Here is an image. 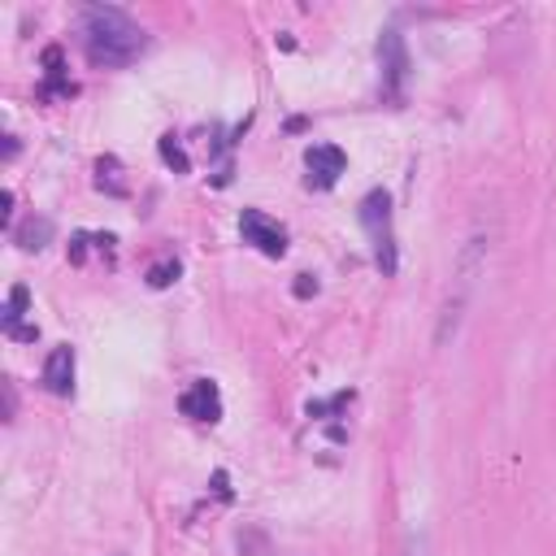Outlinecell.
Returning <instances> with one entry per match:
<instances>
[{
  "instance_id": "obj_8",
  "label": "cell",
  "mask_w": 556,
  "mask_h": 556,
  "mask_svg": "<svg viewBox=\"0 0 556 556\" xmlns=\"http://www.w3.org/2000/svg\"><path fill=\"white\" fill-rule=\"evenodd\" d=\"M43 387L52 395H70L74 391V348L70 343H56L43 361Z\"/></svg>"
},
{
  "instance_id": "obj_10",
  "label": "cell",
  "mask_w": 556,
  "mask_h": 556,
  "mask_svg": "<svg viewBox=\"0 0 556 556\" xmlns=\"http://www.w3.org/2000/svg\"><path fill=\"white\" fill-rule=\"evenodd\" d=\"M26 287L17 282L13 291H9V304H4V330L13 334V339H35V326H22V313H26Z\"/></svg>"
},
{
  "instance_id": "obj_11",
  "label": "cell",
  "mask_w": 556,
  "mask_h": 556,
  "mask_svg": "<svg viewBox=\"0 0 556 556\" xmlns=\"http://www.w3.org/2000/svg\"><path fill=\"white\" fill-rule=\"evenodd\" d=\"M52 239V222L48 217H26V226L17 230V248L22 252H39Z\"/></svg>"
},
{
  "instance_id": "obj_12",
  "label": "cell",
  "mask_w": 556,
  "mask_h": 556,
  "mask_svg": "<svg viewBox=\"0 0 556 556\" xmlns=\"http://www.w3.org/2000/svg\"><path fill=\"white\" fill-rule=\"evenodd\" d=\"M178 269H182V265H178L174 256H165V261H156V265L148 269V282H152V287H169V282H178Z\"/></svg>"
},
{
  "instance_id": "obj_3",
  "label": "cell",
  "mask_w": 556,
  "mask_h": 556,
  "mask_svg": "<svg viewBox=\"0 0 556 556\" xmlns=\"http://www.w3.org/2000/svg\"><path fill=\"white\" fill-rule=\"evenodd\" d=\"M361 226H365V235H369V243H374L378 269L391 278L395 265H400V256H395V230H391V195H387L382 187H374V191L361 200Z\"/></svg>"
},
{
  "instance_id": "obj_7",
  "label": "cell",
  "mask_w": 556,
  "mask_h": 556,
  "mask_svg": "<svg viewBox=\"0 0 556 556\" xmlns=\"http://www.w3.org/2000/svg\"><path fill=\"white\" fill-rule=\"evenodd\" d=\"M378 56H382L387 91H391V96H400V91H404V78H408V48H404V35H400V30H382Z\"/></svg>"
},
{
  "instance_id": "obj_2",
  "label": "cell",
  "mask_w": 556,
  "mask_h": 556,
  "mask_svg": "<svg viewBox=\"0 0 556 556\" xmlns=\"http://www.w3.org/2000/svg\"><path fill=\"white\" fill-rule=\"evenodd\" d=\"M482 274H486V235L473 230V235L465 239V248L456 252L452 282H447L443 304H439V321H434V343H439V348H447V343L456 339V330H460V321H465V313H469V300H473Z\"/></svg>"
},
{
  "instance_id": "obj_14",
  "label": "cell",
  "mask_w": 556,
  "mask_h": 556,
  "mask_svg": "<svg viewBox=\"0 0 556 556\" xmlns=\"http://www.w3.org/2000/svg\"><path fill=\"white\" fill-rule=\"evenodd\" d=\"M161 156H165V161H169V165H174L178 174L187 169V156L178 152V143H174V135H165V139H161Z\"/></svg>"
},
{
  "instance_id": "obj_13",
  "label": "cell",
  "mask_w": 556,
  "mask_h": 556,
  "mask_svg": "<svg viewBox=\"0 0 556 556\" xmlns=\"http://www.w3.org/2000/svg\"><path fill=\"white\" fill-rule=\"evenodd\" d=\"M400 556H434V547H430V539L421 534V530H413L408 539H404V552Z\"/></svg>"
},
{
  "instance_id": "obj_4",
  "label": "cell",
  "mask_w": 556,
  "mask_h": 556,
  "mask_svg": "<svg viewBox=\"0 0 556 556\" xmlns=\"http://www.w3.org/2000/svg\"><path fill=\"white\" fill-rule=\"evenodd\" d=\"M239 235H243V243H252L261 256H282V252H287V230H282L274 217H265L261 208H243Z\"/></svg>"
},
{
  "instance_id": "obj_9",
  "label": "cell",
  "mask_w": 556,
  "mask_h": 556,
  "mask_svg": "<svg viewBox=\"0 0 556 556\" xmlns=\"http://www.w3.org/2000/svg\"><path fill=\"white\" fill-rule=\"evenodd\" d=\"M43 65H48V74H43V100H56V96H70L74 91V83L65 78V65H61V48H48L43 52Z\"/></svg>"
},
{
  "instance_id": "obj_6",
  "label": "cell",
  "mask_w": 556,
  "mask_h": 556,
  "mask_svg": "<svg viewBox=\"0 0 556 556\" xmlns=\"http://www.w3.org/2000/svg\"><path fill=\"white\" fill-rule=\"evenodd\" d=\"M178 408L191 421H208V426L222 421V391H217V382L213 378H191L187 391L178 395Z\"/></svg>"
},
{
  "instance_id": "obj_1",
  "label": "cell",
  "mask_w": 556,
  "mask_h": 556,
  "mask_svg": "<svg viewBox=\"0 0 556 556\" xmlns=\"http://www.w3.org/2000/svg\"><path fill=\"white\" fill-rule=\"evenodd\" d=\"M78 35L96 70H126L148 48V30L117 4H87L78 13Z\"/></svg>"
},
{
  "instance_id": "obj_5",
  "label": "cell",
  "mask_w": 556,
  "mask_h": 556,
  "mask_svg": "<svg viewBox=\"0 0 556 556\" xmlns=\"http://www.w3.org/2000/svg\"><path fill=\"white\" fill-rule=\"evenodd\" d=\"M304 169H308V187L330 191V187L339 182V174L348 169V156H343L339 143H313V148L304 152Z\"/></svg>"
}]
</instances>
